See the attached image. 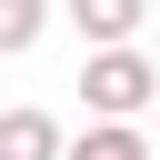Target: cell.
Here are the masks:
<instances>
[{
	"mask_svg": "<svg viewBox=\"0 0 160 160\" xmlns=\"http://www.w3.org/2000/svg\"><path fill=\"white\" fill-rule=\"evenodd\" d=\"M150 100H160V70H150L140 40H110V50L80 60V110H90V120H140Z\"/></svg>",
	"mask_w": 160,
	"mask_h": 160,
	"instance_id": "1",
	"label": "cell"
},
{
	"mask_svg": "<svg viewBox=\"0 0 160 160\" xmlns=\"http://www.w3.org/2000/svg\"><path fill=\"white\" fill-rule=\"evenodd\" d=\"M70 20H80V40L90 50H110V40H140V20H150V0H60Z\"/></svg>",
	"mask_w": 160,
	"mask_h": 160,
	"instance_id": "2",
	"label": "cell"
},
{
	"mask_svg": "<svg viewBox=\"0 0 160 160\" xmlns=\"http://www.w3.org/2000/svg\"><path fill=\"white\" fill-rule=\"evenodd\" d=\"M60 120L50 110H0V160H60Z\"/></svg>",
	"mask_w": 160,
	"mask_h": 160,
	"instance_id": "3",
	"label": "cell"
},
{
	"mask_svg": "<svg viewBox=\"0 0 160 160\" xmlns=\"http://www.w3.org/2000/svg\"><path fill=\"white\" fill-rule=\"evenodd\" d=\"M60 160H160V150L140 140V120H90V130H80Z\"/></svg>",
	"mask_w": 160,
	"mask_h": 160,
	"instance_id": "4",
	"label": "cell"
},
{
	"mask_svg": "<svg viewBox=\"0 0 160 160\" xmlns=\"http://www.w3.org/2000/svg\"><path fill=\"white\" fill-rule=\"evenodd\" d=\"M40 30H50V0H0V60L40 50Z\"/></svg>",
	"mask_w": 160,
	"mask_h": 160,
	"instance_id": "5",
	"label": "cell"
}]
</instances>
